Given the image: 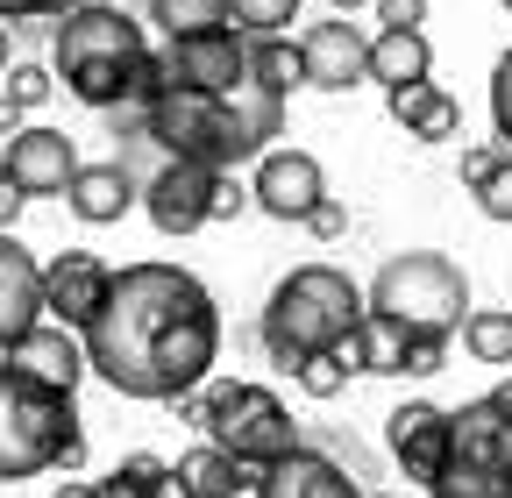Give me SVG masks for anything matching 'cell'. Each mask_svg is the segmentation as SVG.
I'll return each mask as SVG.
<instances>
[{
	"label": "cell",
	"mask_w": 512,
	"mask_h": 498,
	"mask_svg": "<svg viewBox=\"0 0 512 498\" xmlns=\"http://www.w3.org/2000/svg\"><path fill=\"white\" fill-rule=\"evenodd\" d=\"M143 22H157L164 36H200V29H228V0H143Z\"/></svg>",
	"instance_id": "24"
},
{
	"label": "cell",
	"mask_w": 512,
	"mask_h": 498,
	"mask_svg": "<svg viewBox=\"0 0 512 498\" xmlns=\"http://www.w3.org/2000/svg\"><path fill=\"white\" fill-rule=\"evenodd\" d=\"M363 498H399V491H363Z\"/></svg>",
	"instance_id": "45"
},
{
	"label": "cell",
	"mask_w": 512,
	"mask_h": 498,
	"mask_svg": "<svg viewBox=\"0 0 512 498\" xmlns=\"http://www.w3.org/2000/svg\"><path fill=\"white\" fill-rule=\"evenodd\" d=\"M79 463H86V434H79L72 392L36 385L15 363H0V484L79 470Z\"/></svg>",
	"instance_id": "4"
},
{
	"label": "cell",
	"mask_w": 512,
	"mask_h": 498,
	"mask_svg": "<svg viewBox=\"0 0 512 498\" xmlns=\"http://www.w3.org/2000/svg\"><path fill=\"white\" fill-rule=\"evenodd\" d=\"M370 79L392 93V86H413V79H434V43L427 29H377L370 36Z\"/></svg>",
	"instance_id": "21"
},
{
	"label": "cell",
	"mask_w": 512,
	"mask_h": 498,
	"mask_svg": "<svg viewBox=\"0 0 512 498\" xmlns=\"http://www.w3.org/2000/svg\"><path fill=\"white\" fill-rule=\"evenodd\" d=\"M214 164H192V157H171L143 178V214L157 221V235H200L207 228V207H214Z\"/></svg>",
	"instance_id": "9"
},
{
	"label": "cell",
	"mask_w": 512,
	"mask_h": 498,
	"mask_svg": "<svg viewBox=\"0 0 512 498\" xmlns=\"http://www.w3.org/2000/svg\"><path fill=\"white\" fill-rule=\"evenodd\" d=\"M242 207H249V185H242L235 171H221V178H214V207H207V221H235Z\"/></svg>",
	"instance_id": "34"
},
{
	"label": "cell",
	"mask_w": 512,
	"mask_h": 498,
	"mask_svg": "<svg viewBox=\"0 0 512 498\" xmlns=\"http://www.w3.org/2000/svg\"><path fill=\"white\" fill-rule=\"evenodd\" d=\"M0 79H8V86H0V93H15L22 107H43V100L57 93V72H50V65H8V72H0Z\"/></svg>",
	"instance_id": "31"
},
{
	"label": "cell",
	"mask_w": 512,
	"mask_h": 498,
	"mask_svg": "<svg viewBox=\"0 0 512 498\" xmlns=\"http://www.w3.org/2000/svg\"><path fill=\"white\" fill-rule=\"evenodd\" d=\"M299 22V0H228V29L242 36H278Z\"/></svg>",
	"instance_id": "27"
},
{
	"label": "cell",
	"mask_w": 512,
	"mask_h": 498,
	"mask_svg": "<svg viewBox=\"0 0 512 498\" xmlns=\"http://www.w3.org/2000/svg\"><path fill=\"white\" fill-rule=\"evenodd\" d=\"M370 8H377L384 29H420L427 22V0H370Z\"/></svg>",
	"instance_id": "35"
},
{
	"label": "cell",
	"mask_w": 512,
	"mask_h": 498,
	"mask_svg": "<svg viewBox=\"0 0 512 498\" xmlns=\"http://www.w3.org/2000/svg\"><path fill=\"white\" fill-rule=\"evenodd\" d=\"M79 0H0V22H57V15H72Z\"/></svg>",
	"instance_id": "33"
},
{
	"label": "cell",
	"mask_w": 512,
	"mask_h": 498,
	"mask_svg": "<svg viewBox=\"0 0 512 498\" xmlns=\"http://www.w3.org/2000/svg\"><path fill=\"white\" fill-rule=\"evenodd\" d=\"M377 314H392L406 328H441L456 335L463 314H470V278L456 257H441V249H399V257H384L370 292H363Z\"/></svg>",
	"instance_id": "6"
},
{
	"label": "cell",
	"mask_w": 512,
	"mask_h": 498,
	"mask_svg": "<svg viewBox=\"0 0 512 498\" xmlns=\"http://www.w3.org/2000/svg\"><path fill=\"white\" fill-rule=\"evenodd\" d=\"M477 193V207H484V221H512V150H498V164L470 185Z\"/></svg>",
	"instance_id": "29"
},
{
	"label": "cell",
	"mask_w": 512,
	"mask_h": 498,
	"mask_svg": "<svg viewBox=\"0 0 512 498\" xmlns=\"http://www.w3.org/2000/svg\"><path fill=\"white\" fill-rule=\"evenodd\" d=\"M491 129H498V143L512 150V50L491 65Z\"/></svg>",
	"instance_id": "32"
},
{
	"label": "cell",
	"mask_w": 512,
	"mask_h": 498,
	"mask_svg": "<svg viewBox=\"0 0 512 498\" xmlns=\"http://www.w3.org/2000/svg\"><path fill=\"white\" fill-rule=\"evenodd\" d=\"M36 321H43V264L15 242V228H0V349Z\"/></svg>",
	"instance_id": "18"
},
{
	"label": "cell",
	"mask_w": 512,
	"mask_h": 498,
	"mask_svg": "<svg viewBox=\"0 0 512 498\" xmlns=\"http://www.w3.org/2000/svg\"><path fill=\"white\" fill-rule=\"evenodd\" d=\"M221 498H264V463H235V484Z\"/></svg>",
	"instance_id": "37"
},
{
	"label": "cell",
	"mask_w": 512,
	"mask_h": 498,
	"mask_svg": "<svg viewBox=\"0 0 512 498\" xmlns=\"http://www.w3.org/2000/svg\"><path fill=\"white\" fill-rule=\"evenodd\" d=\"M384 449L399 456V470L420 491H434V477L448 470V406H434V399L392 406V413H384Z\"/></svg>",
	"instance_id": "11"
},
{
	"label": "cell",
	"mask_w": 512,
	"mask_h": 498,
	"mask_svg": "<svg viewBox=\"0 0 512 498\" xmlns=\"http://www.w3.org/2000/svg\"><path fill=\"white\" fill-rule=\"evenodd\" d=\"M15 214H22V185L8 178V164H0V228H15Z\"/></svg>",
	"instance_id": "39"
},
{
	"label": "cell",
	"mask_w": 512,
	"mask_h": 498,
	"mask_svg": "<svg viewBox=\"0 0 512 498\" xmlns=\"http://www.w3.org/2000/svg\"><path fill=\"white\" fill-rule=\"evenodd\" d=\"M157 65L171 86H200V93H228L249 72V36L242 29H200V36H164Z\"/></svg>",
	"instance_id": "10"
},
{
	"label": "cell",
	"mask_w": 512,
	"mask_h": 498,
	"mask_svg": "<svg viewBox=\"0 0 512 498\" xmlns=\"http://www.w3.org/2000/svg\"><path fill=\"white\" fill-rule=\"evenodd\" d=\"M64 207H72L86 228H114L128 207H143V185L128 178L121 157H107V164H79L72 185H64Z\"/></svg>",
	"instance_id": "17"
},
{
	"label": "cell",
	"mask_w": 512,
	"mask_h": 498,
	"mask_svg": "<svg viewBox=\"0 0 512 498\" xmlns=\"http://www.w3.org/2000/svg\"><path fill=\"white\" fill-rule=\"evenodd\" d=\"M50 72L64 79V93L86 107H143L164 86V65L143 36V22L114 8V0H79L72 15L50 22Z\"/></svg>",
	"instance_id": "2"
},
{
	"label": "cell",
	"mask_w": 512,
	"mask_h": 498,
	"mask_svg": "<svg viewBox=\"0 0 512 498\" xmlns=\"http://www.w3.org/2000/svg\"><path fill=\"white\" fill-rule=\"evenodd\" d=\"M0 164H8V178L22 185V200H64V185L79 171V143L64 129H15Z\"/></svg>",
	"instance_id": "14"
},
{
	"label": "cell",
	"mask_w": 512,
	"mask_h": 498,
	"mask_svg": "<svg viewBox=\"0 0 512 498\" xmlns=\"http://www.w3.org/2000/svg\"><path fill=\"white\" fill-rule=\"evenodd\" d=\"M207 442L228 449L235 463H278L285 449H299V420L271 385H235V378H207Z\"/></svg>",
	"instance_id": "7"
},
{
	"label": "cell",
	"mask_w": 512,
	"mask_h": 498,
	"mask_svg": "<svg viewBox=\"0 0 512 498\" xmlns=\"http://www.w3.org/2000/svg\"><path fill=\"white\" fill-rule=\"evenodd\" d=\"M50 498H100V484H93V477H72V470H64V484H57Z\"/></svg>",
	"instance_id": "42"
},
{
	"label": "cell",
	"mask_w": 512,
	"mask_h": 498,
	"mask_svg": "<svg viewBox=\"0 0 512 498\" xmlns=\"http://www.w3.org/2000/svg\"><path fill=\"white\" fill-rule=\"evenodd\" d=\"M114 285V264H100L93 249H64V257L43 264V321H64V328H79L100 314V299Z\"/></svg>",
	"instance_id": "13"
},
{
	"label": "cell",
	"mask_w": 512,
	"mask_h": 498,
	"mask_svg": "<svg viewBox=\"0 0 512 498\" xmlns=\"http://www.w3.org/2000/svg\"><path fill=\"white\" fill-rule=\"evenodd\" d=\"M356 8H370V0H335V15H356Z\"/></svg>",
	"instance_id": "44"
},
{
	"label": "cell",
	"mask_w": 512,
	"mask_h": 498,
	"mask_svg": "<svg viewBox=\"0 0 512 498\" xmlns=\"http://www.w3.org/2000/svg\"><path fill=\"white\" fill-rule=\"evenodd\" d=\"M299 65H306V86H313V93H356V86L370 79V36H363L349 15L313 22V29L299 36Z\"/></svg>",
	"instance_id": "12"
},
{
	"label": "cell",
	"mask_w": 512,
	"mask_h": 498,
	"mask_svg": "<svg viewBox=\"0 0 512 498\" xmlns=\"http://www.w3.org/2000/svg\"><path fill=\"white\" fill-rule=\"evenodd\" d=\"M143 129L171 150V157H192V164H214V171H235V164H256L242 121L228 107V93H200V86H157L143 100Z\"/></svg>",
	"instance_id": "5"
},
{
	"label": "cell",
	"mask_w": 512,
	"mask_h": 498,
	"mask_svg": "<svg viewBox=\"0 0 512 498\" xmlns=\"http://www.w3.org/2000/svg\"><path fill=\"white\" fill-rule=\"evenodd\" d=\"M15 129H29V107L15 93H0V136H15Z\"/></svg>",
	"instance_id": "40"
},
{
	"label": "cell",
	"mask_w": 512,
	"mask_h": 498,
	"mask_svg": "<svg viewBox=\"0 0 512 498\" xmlns=\"http://www.w3.org/2000/svg\"><path fill=\"white\" fill-rule=\"evenodd\" d=\"M0 363H15L22 378H36V385L79 392V378H86V335L64 328V321H36V328H22L8 349H0Z\"/></svg>",
	"instance_id": "15"
},
{
	"label": "cell",
	"mask_w": 512,
	"mask_h": 498,
	"mask_svg": "<svg viewBox=\"0 0 512 498\" xmlns=\"http://www.w3.org/2000/svg\"><path fill=\"white\" fill-rule=\"evenodd\" d=\"M498 150H505V143H498ZM498 150H491V143H477V150H463V185H477V178H484V171L498 164Z\"/></svg>",
	"instance_id": "38"
},
{
	"label": "cell",
	"mask_w": 512,
	"mask_h": 498,
	"mask_svg": "<svg viewBox=\"0 0 512 498\" xmlns=\"http://www.w3.org/2000/svg\"><path fill=\"white\" fill-rule=\"evenodd\" d=\"M306 228H313V235H320V242H335V235H349V214H342V207H335V200H320V207H313V214H306Z\"/></svg>",
	"instance_id": "36"
},
{
	"label": "cell",
	"mask_w": 512,
	"mask_h": 498,
	"mask_svg": "<svg viewBox=\"0 0 512 498\" xmlns=\"http://www.w3.org/2000/svg\"><path fill=\"white\" fill-rule=\"evenodd\" d=\"M456 335H463L470 363H512V314H505V306H470Z\"/></svg>",
	"instance_id": "23"
},
{
	"label": "cell",
	"mask_w": 512,
	"mask_h": 498,
	"mask_svg": "<svg viewBox=\"0 0 512 498\" xmlns=\"http://www.w3.org/2000/svg\"><path fill=\"white\" fill-rule=\"evenodd\" d=\"M292 385L313 399V406H328V399H342L349 392V356L342 349H320V356H299L292 363Z\"/></svg>",
	"instance_id": "25"
},
{
	"label": "cell",
	"mask_w": 512,
	"mask_h": 498,
	"mask_svg": "<svg viewBox=\"0 0 512 498\" xmlns=\"http://www.w3.org/2000/svg\"><path fill=\"white\" fill-rule=\"evenodd\" d=\"M498 8H505V15H512V0H498Z\"/></svg>",
	"instance_id": "46"
},
{
	"label": "cell",
	"mask_w": 512,
	"mask_h": 498,
	"mask_svg": "<svg viewBox=\"0 0 512 498\" xmlns=\"http://www.w3.org/2000/svg\"><path fill=\"white\" fill-rule=\"evenodd\" d=\"M441 363H448V335L441 328H413L406 335V378H434Z\"/></svg>",
	"instance_id": "30"
},
{
	"label": "cell",
	"mask_w": 512,
	"mask_h": 498,
	"mask_svg": "<svg viewBox=\"0 0 512 498\" xmlns=\"http://www.w3.org/2000/svg\"><path fill=\"white\" fill-rule=\"evenodd\" d=\"M171 463L164 456H150V449H136V456H121L107 477H100V498H150V484L164 477Z\"/></svg>",
	"instance_id": "26"
},
{
	"label": "cell",
	"mask_w": 512,
	"mask_h": 498,
	"mask_svg": "<svg viewBox=\"0 0 512 498\" xmlns=\"http://www.w3.org/2000/svg\"><path fill=\"white\" fill-rule=\"evenodd\" d=\"M249 79L271 86V93H292L306 86V65H299V43L278 29V36H249Z\"/></svg>",
	"instance_id": "22"
},
{
	"label": "cell",
	"mask_w": 512,
	"mask_h": 498,
	"mask_svg": "<svg viewBox=\"0 0 512 498\" xmlns=\"http://www.w3.org/2000/svg\"><path fill=\"white\" fill-rule=\"evenodd\" d=\"M384 107H392V121H399L406 136H420V143H448V136H463V107H456V93L434 86V79L392 86V93H384Z\"/></svg>",
	"instance_id": "19"
},
{
	"label": "cell",
	"mask_w": 512,
	"mask_h": 498,
	"mask_svg": "<svg viewBox=\"0 0 512 498\" xmlns=\"http://www.w3.org/2000/svg\"><path fill=\"white\" fill-rule=\"evenodd\" d=\"M363 285L342 271V264H299L271 285L264 314H256V342L278 370H292L299 356H320V349H342L349 328L363 321Z\"/></svg>",
	"instance_id": "3"
},
{
	"label": "cell",
	"mask_w": 512,
	"mask_h": 498,
	"mask_svg": "<svg viewBox=\"0 0 512 498\" xmlns=\"http://www.w3.org/2000/svg\"><path fill=\"white\" fill-rule=\"evenodd\" d=\"M264 498H363V484L299 434V449H285L278 463H264Z\"/></svg>",
	"instance_id": "16"
},
{
	"label": "cell",
	"mask_w": 512,
	"mask_h": 498,
	"mask_svg": "<svg viewBox=\"0 0 512 498\" xmlns=\"http://www.w3.org/2000/svg\"><path fill=\"white\" fill-rule=\"evenodd\" d=\"M8 50H15V29H8V22H0V72H8Z\"/></svg>",
	"instance_id": "43"
},
{
	"label": "cell",
	"mask_w": 512,
	"mask_h": 498,
	"mask_svg": "<svg viewBox=\"0 0 512 498\" xmlns=\"http://www.w3.org/2000/svg\"><path fill=\"white\" fill-rule=\"evenodd\" d=\"M221 363V306L185 264H121L100 314L86 321V370L121 392L171 406L178 392L207 385Z\"/></svg>",
	"instance_id": "1"
},
{
	"label": "cell",
	"mask_w": 512,
	"mask_h": 498,
	"mask_svg": "<svg viewBox=\"0 0 512 498\" xmlns=\"http://www.w3.org/2000/svg\"><path fill=\"white\" fill-rule=\"evenodd\" d=\"M178 477L200 491V498H221V491L235 484V456H228V449H214V442H200V449L178 463Z\"/></svg>",
	"instance_id": "28"
},
{
	"label": "cell",
	"mask_w": 512,
	"mask_h": 498,
	"mask_svg": "<svg viewBox=\"0 0 512 498\" xmlns=\"http://www.w3.org/2000/svg\"><path fill=\"white\" fill-rule=\"evenodd\" d=\"M150 498H200V491H192V484L178 477V463H171V470H164V477L150 484Z\"/></svg>",
	"instance_id": "41"
},
{
	"label": "cell",
	"mask_w": 512,
	"mask_h": 498,
	"mask_svg": "<svg viewBox=\"0 0 512 498\" xmlns=\"http://www.w3.org/2000/svg\"><path fill=\"white\" fill-rule=\"evenodd\" d=\"M320 200H328V171H320L313 150L271 143L264 157H256V171H249V207H264V214L285 221V228H306V214H313Z\"/></svg>",
	"instance_id": "8"
},
{
	"label": "cell",
	"mask_w": 512,
	"mask_h": 498,
	"mask_svg": "<svg viewBox=\"0 0 512 498\" xmlns=\"http://www.w3.org/2000/svg\"><path fill=\"white\" fill-rule=\"evenodd\" d=\"M406 321H392V314H377V306H363V321L349 328V342H342V356H349V370H363V378H406Z\"/></svg>",
	"instance_id": "20"
}]
</instances>
